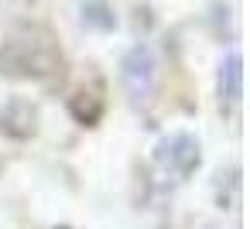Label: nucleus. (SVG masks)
Returning a JSON list of instances; mask_svg holds the SVG:
<instances>
[{
    "instance_id": "1",
    "label": "nucleus",
    "mask_w": 250,
    "mask_h": 229,
    "mask_svg": "<svg viewBox=\"0 0 250 229\" xmlns=\"http://www.w3.org/2000/svg\"><path fill=\"white\" fill-rule=\"evenodd\" d=\"M154 79H158L154 52L147 45H134L120 58V86L130 96V103H147L151 93H154Z\"/></svg>"
},
{
    "instance_id": "2",
    "label": "nucleus",
    "mask_w": 250,
    "mask_h": 229,
    "mask_svg": "<svg viewBox=\"0 0 250 229\" xmlns=\"http://www.w3.org/2000/svg\"><path fill=\"white\" fill-rule=\"evenodd\" d=\"M154 164L175 178H188L199 164H202V151H199V140L192 134H168L154 144Z\"/></svg>"
},
{
    "instance_id": "3",
    "label": "nucleus",
    "mask_w": 250,
    "mask_h": 229,
    "mask_svg": "<svg viewBox=\"0 0 250 229\" xmlns=\"http://www.w3.org/2000/svg\"><path fill=\"white\" fill-rule=\"evenodd\" d=\"M35 123H38V110L24 99H11L4 110H0V134H7L14 140H24L35 134Z\"/></svg>"
},
{
    "instance_id": "4",
    "label": "nucleus",
    "mask_w": 250,
    "mask_h": 229,
    "mask_svg": "<svg viewBox=\"0 0 250 229\" xmlns=\"http://www.w3.org/2000/svg\"><path fill=\"white\" fill-rule=\"evenodd\" d=\"M216 93H219L223 103H240V96H243V58L240 55H226L219 62Z\"/></svg>"
},
{
    "instance_id": "5",
    "label": "nucleus",
    "mask_w": 250,
    "mask_h": 229,
    "mask_svg": "<svg viewBox=\"0 0 250 229\" xmlns=\"http://www.w3.org/2000/svg\"><path fill=\"white\" fill-rule=\"evenodd\" d=\"M83 18H86V24L103 28V31H110V28L117 24V18L110 14V7H106V4H100V0H89V4L83 7Z\"/></svg>"
},
{
    "instance_id": "6",
    "label": "nucleus",
    "mask_w": 250,
    "mask_h": 229,
    "mask_svg": "<svg viewBox=\"0 0 250 229\" xmlns=\"http://www.w3.org/2000/svg\"><path fill=\"white\" fill-rule=\"evenodd\" d=\"M55 229H69V226H55Z\"/></svg>"
}]
</instances>
